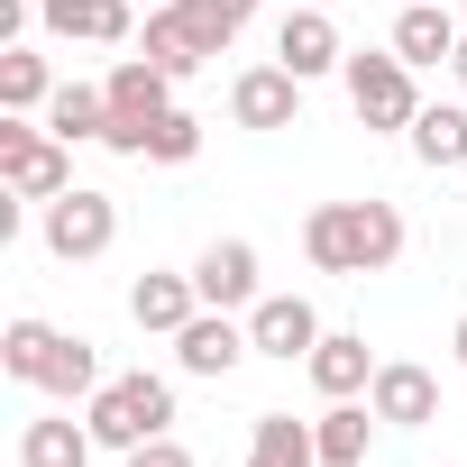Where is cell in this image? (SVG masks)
I'll use <instances>...</instances> for the list:
<instances>
[{
	"instance_id": "cell-9",
	"label": "cell",
	"mask_w": 467,
	"mask_h": 467,
	"mask_svg": "<svg viewBox=\"0 0 467 467\" xmlns=\"http://www.w3.org/2000/svg\"><path fill=\"white\" fill-rule=\"evenodd\" d=\"M192 285H202L211 312H257V248L248 239H211L192 257Z\"/></svg>"
},
{
	"instance_id": "cell-5",
	"label": "cell",
	"mask_w": 467,
	"mask_h": 467,
	"mask_svg": "<svg viewBox=\"0 0 467 467\" xmlns=\"http://www.w3.org/2000/svg\"><path fill=\"white\" fill-rule=\"evenodd\" d=\"M119 239V202L110 192H92V183H74V192H56L47 202V248L65 257V266H83V257H101Z\"/></svg>"
},
{
	"instance_id": "cell-1",
	"label": "cell",
	"mask_w": 467,
	"mask_h": 467,
	"mask_svg": "<svg viewBox=\"0 0 467 467\" xmlns=\"http://www.w3.org/2000/svg\"><path fill=\"white\" fill-rule=\"evenodd\" d=\"M303 257L321 275H385L403 257V211L394 202H321L303 220Z\"/></svg>"
},
{
	"instance_id": "cell-16",
	"label": "cell",
	"mask_w": 467,
	"mask_h": 467,
	"mask_svg": "<svg viewBox=\"0 0 467 467\" xmlns=\"http://www.w3.org/2000/svg\"><path fill=\"white\" fill-rule=\"evenodd\" d=\"M192 312H202V285H192V275H138V285H129V321H138V330H165V339H174Z\"/></svg>"
},
{
	"instance_id": "cell-29",
	"label": "cell",
	"mask_w": 467,
	"mask_h": 467,
	"mask_svg": "<svg viewBox=\"0 0 467 467\" xmlns=\"http://www.w3.org/2000/svg\"><path fill=\"white\" fill-rule=\"evenodd\" d=\"M28 28H37V0H0V47H28Z\"/></svg>"
},
{
	"instance_id": "cell-13",
	"label": "cell",
	"mask_w": 467,
	"mask_h": 467,
	"mask_svg": "<svg viewBox=\"0 0 467 467\" xmlns=\"http://www.w3.org/2000/svg\"><path fill=\"white\" fill-rule=\"evenodd\" d=\"M138 56H147V65H165V74L183 83V74H202V65H211V37L174 10V0H165V10H147V28H138Z\"/></svg>"
},
{
	"instance_id": "cell-28",
	"label": "cell",
	"mask_w": 467,
	"mask_h": 467,
	"mask_svg": "<svg viewBox=\"0 0 467 467\" xmlns=\"http://www.w3.org/2000/svg\"><path fill=\"white\" fill-rule=\"evenodd\" d=\"M129 467H192V449L165 431V440H147V449H129Z\"/></svg>"
},
{
	"instance_id": "cell-18",
	"label": "cell",
	"mask_w": 467,
	"mask_h": 467,
	"mask_svg": "<svg viewBox=\"0 0 467 467\" xmlns=\"http://www.w3.org/2000/svg\"><path fill=\"white\" fill-rule=\"evenodd\" d=\"M92 421H65V412H47V421H28L19 431V467H92Z\"/></svg>"
},
{
	"instance_id": "cell-8",
	"label": "cell",
	"mask_w": 467,
	"mask_h": 467,
	"mask_svg": "<svg viewBox=\"0 0 467 467\" xmlns=\"http://www.w3.org/2000/svg\"><path fill=\"white\" fill-rule=\"evenodd\" d=\"M367 403H376L385 431H421V421H440V385H431V367H412V358H385L376 385H367Z\"/></svg>"
},
{
	"instance_id": "cell-3",
	"label": "cell",
	"mask_w": 467,
	"mask_h": 467,
	"mask_svg": "<svg viewBox=\"0 0 467 467\" xmlns=\"http://www.w3.org/2000/svg\"><path fill=\"white\" fill-rule=\"evenodd\" d=\"M0 183H10V202H56V192H74L65 138H56V129H28V119L10 110V119H0Z\"/></svg>"
},
{
	"instance_id": "cell-6",
	"label": "cell",
	"mask_w": 467,
	"mask_h": 467,
	"mask_svg": "<svg viewBox=\"0 0 467 467\" xmlns=\"http://www.w3.org/2000/svg\"><path fill=\"white\" fill-rule=\"evenodd\" d=\"M275 65L285 74H339L348 65V47H339V19L321 10V0H294V10H285V28H275Z\"/></svg>"
},
{
	"instance_id": "cell-31",
	"label": "cell",
	"mask_w": 467,
	"mask_h": 467,
	"mask_svg": "<svg viewBox=\"0 0 467 467\" xmlns=\"http://www.w3.org/2000/svg\"><path fill=\"white\" fill-rule=\"evenodd\" d=\"M449 348H458V367H467V321H458V339H449Z\"/></svg>"
},
{
	"instance_id": "cell-21",
	"label": "cell",
	"mask_w": 467,
	"mask_h": 467,
	"mask_svg": "<svg viewBox=\"0 0 467 467\" xmlns=\"http://www.w3.org/2000/svg\"><path fill=\"white\" fill-rule=\"evenodd\" d=\"M101 385H110V376H101V348H92V339H56V358H47L37 394H56V403H74V394H83V403H92Z\"/></svg>"
},
{
	"instance_id": "cell-4",
	"label": "cell",
	"mask_w": 467,
	"mask_h": 467,
	"mask_svg": "<svg viewBox=\"0 0 467 467\" xmlns=\"http://www.w3.org/2000/svg\"><path fill=\"white\" fill-rule=\"evenodd\" d=\"M339 74H348V101H358V119H367V129H412V119H421L412 65H403L394 47H385V56H348Z\"/></svg>"
},
{
	"instance_id": "cell-34",
	"label": "cell",
	"mask_w": 467,
	"mask_h": 467,
	"mask_svg": "<svg viewBox=\"0 0 467 467\" xmlns=\"http://www.w3.org/2000/svg\"><path fill=\"white\" fill-rule=\"evenodd\" d=\"M321 10H330V0H321Z\"/></svg>"
},
{
	"instance_id": "cell-11",
	"label": "cell",
	"mask_w": 467,
	"mask_h": 467,
	"mask_svg": "<svg viewBox=\"0 0 467 467\" xmlns=\"http://www.w3.org/2000/svg\"><path fill=\"white\" fill-rule=\"evenodd\" d=\"M294 110H303V74H285V65H248L229 83V119L239 129H294Z\"/></svg>"
},
{
	"instance_id": "cell-32",
	"label": "cell",
	"mask_w": 467,
	"mask_h": 467,
	"mask_svg": "<svg viewBox=\"0 0 467 467\" xmlns=\"http://www.w3.org/2000/svg\"><path fill=\"white\" fill-rule=\"evenodd\" d=\"M138 10H165V0H138Z\"/></svg>"
},
{
	"instance_id": "cell-33",
	"label": "cell",
	"mask_w": 467,
	"mask_h": 467,
	"mask_svg": "<svg viewBox=\"0 0 467 467\" xmlns=\"http://www.w3.org/2000/svg\"><path fill=\"white\" fill-rule=\"evenodd\" d=\"M458 19H467V0H458Z\"/></svg>"
},
{
	"instance_id": "cell-7",
	"label": "cell",
	"mask_w": 467,
	"mask_h": 467,
	"mask_svg": "<svg viewBox=\"0 0 467 467\" xmlns=\"http://www.w3.org/2000/svg\"><path fill=\"white\" fill-rule=\"evenodd\" d=\"M248 339H257V358H312L321 348V312L303 303V294H257V312H248Z\"/></svg>"
},
{
	"instance_id": "cell-10",
	"label": "cell",
	"mask_w": 467,
	"mask_h": 467,
	"mask_svg": "<svg viewBox=\"0 0 467 467\" xmlns=\"http://www.w3.org/2000/svg\"><path fill=\"white\" fill-rule=\"evenodd\" d=\"M248 348H257V339H248L239 321H229V312H211V303H202V312L174 330V367H183V376H229Z\"/></svg>"
},
{
	"instance_id": "cell-17",
	"label": "cell",
	"mask_w": 467,
	"mask_h": 467,
	"mask_svg": "<svg viewBox=\"0 0 467 467\" xmlns=\"http://www.w3.org/2000/svg\"><path fill=\"white\" fill-rule=\"evenodd\" d=\"M403 138H412V156H421L431 174H467V110H458V101H431Z\"/></svg>"
},
{
	"instance_id": "cell-15",
	"label": "cell",
	"mask_w": 467,
	"mask_h": 467,
	"mask_svg": "<svg viewBox=\"0 0 467 467\" xmlns=\"http://www.w3.org/2000/svg\"><path fill=\"white\" fill-rule=\"evenodd\" d=\"M303 367H312V385H321L330 403H348V394H367V385H376V358H367V339H358V330H321V348H312Z\"/></svg>"
},
{
	"instance_id": "cell-2",
	"label": "cell",
	"mask_w": 467,
	"mask_h": 467,
	"mask_svg": "<svg viewBox=\"0 0 467 467\" xmlns=\"http://www.w3.org/2000/svg\"><path fill=\"white\" fill-rule=\"evenodd\" d=\"M83 421H92V440H101V449H119V458H129V449H147V440H165V431H174V385H165V376H147V367H138V376H110V385L83 403Z\"/></svg>"
},
{
	"instance_id": "cell-14",
	"label": "cell",
	"mask_w": 467,
	"mask_h": 467,
	"mask_svg": "<svg viewBox=\"0 0 467 467\" xmlns=\"http://www.w3.org/2000/svg\"><path fill=\"white\" fill-rule=\"evenodd\" d=\"M129 10H138V0H37L47 37H83V47H119L129 37Z\"/></svg>"
},
{
	"instance_id": "cell-25",
	"label": "cell",
	"mask_w": 467,
	"mask_h": 467,
	"mask_svg": "<svg viewBox=\"0 0 467 467\" xmlns=\"http://www.w3.org/2000/svg\"><path fill=\"white\" fill-rule=\"evenodd\" d=\"M56 339H65V330H47V321H28V312H19L10 330H0V367H10L19 385H37V376H47V358H56Z\"/></svg>"
},
{
	"instance_id": "cell-19",
	"label": "cell",
	"mask_w": 467,
	"mask_h": 467,
	"mask_svg": "<svg viewBox=\"0 0 467 467\" xmlns=\"http://www.w3.org/2000/svg\"><path fill=\"white\" fill-rule=\"evenodd\" d=\"M248 467H321L312 421H294V412H257V421H248Z\"/></svg>"
},
{
	"instance_id": "cell-20",
	"label": "cell",
	"mask_w": 467,
	"mask_h": 467,
	"mask_svg": "<svg viewBox=\"0 0 467 467\" xmlns=\"http://www.w3.org/2000/svg\"><path fill=\"white\" fill-rule=\"evenodd\" d=\"M312 440H321V467H367V440H376V403H330L321 421H312Z\"/></svg>"
},
{
	"instance_id": "cell-12",
	"label": "cell",
	"mask_w": 467,
	"mask_h": 467,
	"mask_svg": "<svg viewBox=\"0 0 467 467\" xmlns=\"http://www.w3.org/2000/svg\"><path fill=\"white\" fill-rule=\"evenodd\" d=\"M458 37H467V19L440 10V0H403V10H394V56H403L412 74H421V65H449Z\"/></svg>"
},
{
	"instance_id": "cell-24",
	"label": "cell",
	"mask_w": 467,
	"mask_h": 467,
	"mask_svg": "<svg viewBox=\"0 0 467 467\" xmlns=\"http://www.w3.org/2000/svg\"><path fill=\"white\" fill-rule=\"evenodd\" d=\"M101 92H110V110H147V119H156V110H165V92H174V74H165V65H147V56H119Z\"/></svg>"
},
{
	"instance_id": "cell-30",
	"label": "cell",
	"mask_w": 467,
	"mask_h": 467,
	"mask_svg": "<svg viewBox=\"0 0 467 467\" xmlns=\"http://www.w3.org/2000/svg\"><path fill=\"white\" fill-rule=\"evenodd\" d=\"M449 74H458V92H467V37H458V56H449Z\"/></svg>"
},
{
	"instance_id": "cell-27",
	"label": "cell",
	"mask_w": 467,
	"mask_h": 467,
	"mask_svg": "<svg viewBox=\"0 0 467 467\" xmlns=\"http://www.w3.org/2000/svg\"><path fill=\"white\" fill-rule=\"evenodd\" d=\"M174 10H183V19H192V28L211 37V56H220L229 37H239V28L257 19V0H174Z\"/></svg>"
},
{
	"instance_id": "cell-22",
	"label": "cell",
	"mask_w": 467,
	"mask_h": 467,
	"mask_svg": "<svg viewBox=\"0 0 467 467\" xmlns=\"http://www.w3.org/2000/svg\"><path fill=\"white\" fill-rule=\"evenodd\" d=\"M56 101V74H47V56L37 47H0V110H47Z\"/></svg>"
},
{
	"instance_id": "cell-23",
	"label": "cell",
	"mask_w": 467,
	"mask_h": 467,
	"mask_svg": "<svg viewBox=\"0 0 467 467\" xmlns=\"http://www.w3.org/2000/svg\"><path fill=\"white\" fill-rule=\"evenodd\" d=\"M47 129H56L65 147H74V138H101V129H110V92H101V83H56Z\"/></svg>"
},
{
	"instance_id": "cell-26",
	"label": "cell",
	"mask_w": 467,
	"mask_h": 467,
	"mask_svg": "<svg viewBox=\"0 0 467 467\" xmlns=\"http://www.w3.org/2000/svg\"><path fill=\"white\" fill-rule=\"evenodd\" d=\"M192 156H202V119L165 101V110L147 119V165H192Z\"/></svg>"
}]
</instances>
